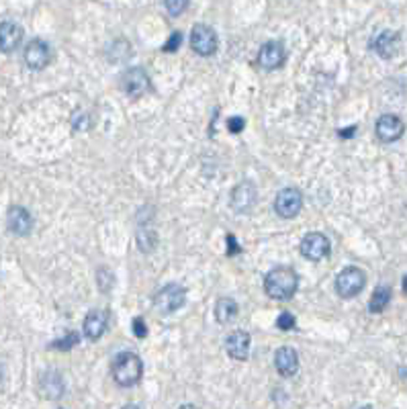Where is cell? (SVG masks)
Listing matches in <instances>:
<instances>
[{"label": "cell", "mask_w": 407, "mask_h": 409, "mask_svg": "<svg viewBox=\"0 0 407 409\" xmlns=\"http://www.w3.org/2000/svg\"><path fill=\"white\" fill-rule=\"evenodd\" d=\"M297 287H299V279H297L295 270H291L287 266L272 268L264 279V290L268 293V297H272L276 301L291 299L297 293Z\"/></svg>", "instance_id": "cell-1"}, {"label": "cell", "mask_w": 407, "mask_h": 409, "mask_svg": "<svg viewBox=\"0 0 407 409\" xmlns=\"http://www.w3.org/2000/svg\"><path fill=\"white\" fill-rule=\"evenodd\" d=\"M144 375V362L133 352H123L113 364V379L121 387H133Z\"/></svg>", "instance_id": "cell-2"}, {"label": "cell", "mask_w": 407, "mask_h": 409, "mask_svg": "<svg viewBox=\"0 0 407 409\" xmlns=\"http://www.w3.org/2000/svg\"><path fill=\"white\" fill-rule=\"evenodd\" d=\"M364 285H366V274H364L360 268H356V266L344 268V270L338 274V279H335V290H338V295L344 297V299L356 297L360 290L364 289Z\"/></svg>", "instance_id": "cell-3"}, {"label": "cell", "mask_w": 407, "mask_h": 409, "mask_svg": "<svg viewBox=\"0 0 407 409\" xmlns=\"http://www.w3.org/2000/svg\"><path fill=\"white\" fill-rule=\"evenodd\" d=\"M185 297H187V290L180 285H166L164 289H160L154 297V307L158 309V313L166 315V313H174L176 309L182 307L185 303Z\"/></svg>", "instance_id": "cell-4"}, {"label": "cell", "mask_w": 407, "mask_h": 409, "mask_svg": "<svg viewBox=\"0 0 407 409\" xmlns=\"http://www.w3.org/2000/svg\"><path fill=\"white\" fill-rule=\"evenodd\" d=\"M191 48L203 58L213 55L217 51V33L209 25H194L191 33Z\"/></svg>", "instance_id": "cell-5"}, {"label": "cell", "mask_w": 407, "mask_h": 409, "mask_svg": "<svg viewBox=\"0 0 407 409\" xmlns=\"http://www.w3.org/2000/svg\"><path fill=\"white\" fill-rule=\"evenodd\" d=\"M301 209H303V194L293 187L283 189L274 199V211L285 219L297 217L301 213Z\"/></svg>", "instance_id": "cell-6"}, {"label": "cell", "mask_w": 407, "mask_h": 409, "mask_svg": "<svg viewBox=\"0 0 407 409\" xmlns=\"http://www.w3.org/2000/svg\"><path fill=\"white\" fill-rule=\"evenodd\" d=\"M121 88L129 97H144L145 93L149 90V76L145 74L144 68H129L121 76Z\"/></svg>", "instance_id": "cell-7"}, {"label": "cell", "mask_w": 407, "mask_h": 409, "mask_svg": "<svg viewBox=\"0 0 407 409\" xmlns=\"http://www.w3.org/2000/svg\"><path fill=\"white\" fill-rule=\"evenodd\" d=\"M256 201H258V193H256V187L250 180L240 182L232 191V199H229V203H232L236 213H250L254 209Z\"/></svg>", "instance_id": "cell-8"}, {"label": "cell", "mask_w": 407, "mask_h": 409, "mask_svg": "<svg viewBox=\"0 0 407 409\" xmlns=\"http://www.w3.org/2000/svg\"><path fill=\"white\" fill-rule=\"evenodd\" d=\"M301 254L313 262L321 260V258L330 256V240L319 232H312L301 240Z\"/></svg>", "instance_id": "cell-9"}, {"label": "cell", "mask_w": 407, "mask_h": 409, "mask_svg": "<svg viewBox=\"0 0 407 409\" xmlns=\"http://www.w3.org/2000/svg\"><path fill=\"white\" fill-rule=\"evenodd\" d=\"M51 62V51H49V46L41 39H33L27 43L25 48V64L27 68L31 70H44L48 68V64Z\"/></svg>", "instance_id": "cell-10"}, {"label": "cell", "mask_w": 407, "mask_h": 409, "mask_svg": "<svg viewBox=\"0 0 407 409\" xmlns=\"http://www.w3.org/2000/svg\"><path fill=\"white\" fill-rule=\"evenodd\" d=\"M285 46L281 41H268L258 51V64L264 70H279L285 64Z\"/></svg>", "instance_id": "cell-11"}, {"label": "cell", "mask_w": 407, "mask_h": 409, "mask_svg": "<svg viewBox=\"0 0 407 409\" xmlns=\"http://www.w3.org/2000/svg\"><path fill=\"white\" fill-rule=\"evenodd\" d=\"M403 131H406L403 121L399 119V117H395V115H383L377 121V138L381 142H385V144L397 142L403 135Z\"/></svg>", "instance_id": "cell-12"}, {"label": "cell", "mask_w": 407, "mask_h": 409, "mask_svg": "<svg viewBox=\"0 0 407 409\" xmlns=\"http://www.w3.org/2000/svg\"><path fill=\"white\" fill-rule=\"evenodd\" d=\"M8 232L15 236H29L33 229V217L25 207H11L6 215Z\"/></svg>", "instance_id": "cell-13"}, {"label": "cell", "mask_w": 407, "mask_h": 409, "mask_svg": "<svg viewBox=\"0 0 407 409\" xmlns=\"http://www.w3.org/2000/svg\"><path fill=\"white\" fill-rule=\"evenodd\" d=\"M250 334L243 330H236L225 337V352L236 361H248L250 354Z\"/></svg>", "instance_id": "cell-14"}, {"label": "cell", "mask_w": 407, "mask_h": 409, "mask_svg": "<svg viewBox=\"0 0 407 409\" xmlns=\"http://www.w3.org/2000/svg\"><path fill=\"white\" fill-rule=\"evenodd\" d=\"M109 326V311L107 309H93L84 317V336L88 340H100Z\"/></svg>", "instance_id": "cell-15"}, {"label": "cell", "mask_w": 407, "mask_h": 409, "mask_svg": "<svg viewBox=\"0 0 407 409\" xmlns=\"http://www.w3.org/2000/svg\"><path fill=\"white\" fill-rule=\"evenodd\" d=\"M21 41H23V29H21V25L13 23V21L0 23V51L13 53L15 49L21 46Z\"/></svg>", "instance_id": "cell-16"}, {"label": "cell", "mask_w": 407, "mask_h": 409, "mask_svg": "<svg viewBox=\"0 0 407 409\" xmlns=\"http://www.w3.org/2000/svg\"><path fill=\"white\" fill-rule=\"evenodd\" d=\"M399 43H401L399 33H395V31H383V33H379L373 39V49H375V53H379L385 60H391L393 55H397Z\"/></svg>", "instance_id": "cell-17"}, {"label": "cell", "mask_w": 407, "mask_h": 409, "mask_svg": "<svg viewBox=\"0 0 407 409\" xmlns=\"http://www.w3.org/2000/svg\"><path fill=\"white\" fill-rule=\"evenodd\" d=\"M274 366L283 377H293L299 370V356L293 348L283 346L274 352Z\"/></svg>", "instance_id": "cell-18"}, {"label": "cell", "mask_w": 407, "mask_h": 409, "mask_svg": "<svg viewBox=\"0 0 407 409\" xmlns=\"http://www.w3.org/2000/svg\"><path fill=\"white\" fill-rule=\"evenodd\" d=\"M238 311H240L238 303L234 299H229V297H223V299H219L215 303V319L221 326L232 323L238 317Z\"/></svg>", "instance_id": "cell-19"}, {"label": "cell", "mask_w": 407, "mask_h": 409, "mask_svg": "<svg viewBox=\"0 0 407 409\" xmlns=\"http://www.w3.org/2000/svg\"><path fill=\"white\" fill-rule=\"evenodd\" d=\"M41 393L48 399H60L64 395V381L60 373H46L41 379Z\"/></svg>", "instance_id": "cell-20"}, {"label": "cell", "mask_w": 407, "mask_h": 409, "mask_svg": "<svg viewBox=\"0 0 407 409\" xmlns=\"http://www.w3.org/2000/svg\"><path fill=\"white\" fill-rule=\"evenodd\" d=\"M391 301V289L389 287H377L371 301H368V309L373 313H381Z\"/></svg>", "instance_id": "cell-21"}, {"label": "cell", "mask_w": 407, "mask_h": 409, "mask_svg": "<svg viewBox=\"0 0 407 409\" xmlns=\"http://www.w3.org/2000/svg\"><path fill=\"white\" fill-rule=\"evenodd\" d=\"M138 243H140V250L142 252H152L154 246H156L154 232H149L147 227H140V232H138Z\"/></svg>", "instance_id": "cell-22"}, {"label": "cell", "mask_w": 407, "mask_h": 409, "mask_svg": "<svg viewBox=\"0 0 407 409\" xmlns=\"http://www.w3.org/2000/svg\"><path fill=\"white\" fill-rule=\"evenodd\" d=\"M164 8L170 13V17H178V15H182L189 8V2L187 0H166Z\"/></svg>", "instance_id": "cell-23"}, {"label": "cell", "mask_w": 407, "mask_h": 409, "mask_svg": "<svg viewBox=\"0 0 407 409\" xmlns=\"http://www.w3.org/2000/svg\"><path fill=\"white\" fill-rule=\"evenodd\" d=\"M76 342H78V334H70V336L62 337V340H55V342L51 344V348H58V350H70L72 346H76Z\"/></svg>", "instance_id": "cell-24"}, {"label": "cell", "mask_w": 407, "mask_h": 409, "mask_svg": "<svg viewBox=\"0 0 407 409\" xmlns=\"http://www.w3.org/2000/svg\"><path fill=\"white\" fill-rule=\"evenodd\" d=\"M276 326H279L281 330H285V332L293 330V328H295V317H293V313L288 311L281 313L279 319H276Z\"/></svg>", "instance_id": "cell-25"}, {"label": "cell", "mask_w": 407, "mask_h": 409, "mask_svg": "<svg viewBox=\"0 0 407 409\" xmlns=\"http://www.w3.org/2000/svg\"><path fill=\"white\" fill-rule=\"evenodd\" d=\"M180 43H182V33H180V31H176V33H172V37H170L166 43H164V48L162 49L172 53V51H176V49L180 48Z\"/></svg>", "instance_id": "cell-26"}, {"label": "cell", "mask_w": 407, "mask_h": 409, "mask_svg": "<svg viewBox=\"0 0 407 409\" xmlns=\"http://www.w3.org/2000/svg\"><path fill=\"white\" fill-rule=\"evenodd\" d=\"M131 330H133V334L138 337H145L147 336V328H145L144 319L142 317H135L133 319V323H131Z\"/></svg>", "instance_id": "cell-27"}, {"label": "cell", "mask_w": 407, "mask_h": 409, "mask_svg": "<svg viewBox=\"0 0 407 409\" xmlns=\"http://www.w3.org/2000/svg\"><path fill=\"white\" fill-rule=\"evenodd\" d=\"M243 125H246V121L241 119V117H232V119L227 121V127H229L232 133H240L241 129H243Z\"/></svg>", "instance_id": "cell-28"}, {"label": "cell", "mask_w": 407, "mask_h": 409, "mask_svg": "<svg viewBox=\"0 0 407 409\" xmlns=\"http://www.w3.org/2000/svg\"><path fill=\"white\" fill-rule=\"evenodd\" d=\"M227 241H229V252H227V254H238L240 248L236 246V238H234V236H227Z\"/></svg>", "instance_id": "cell-29"}, {"label": "cell", "mask_w": 407, "mask_h": 409, "mask_svg": "<svg viewBox=\"0 0 407 409\" xmlns=\"http://www.w3.org/2000/svg\"><path fill=\"white\" fill-rule=\"evenodd\" d=\"M180 409H196V408H194V405H191V403H187V405H182Z\"/></svg>", "instance_id": "cell-30"}, {"label": "cell", "mask_w": 407, "mask_h": 409, "mask_svg": "<svg viewBox=\"0 0 407 409\" xmlns=\"http://www.w3.org/2000/svg\"><path fill=\"white\" fill-rule=\"evenodd\" d=\"M403 290H406V295H407V276L403 279Z\"/></svg>", "instance_id": "cell-31"}, {"label": "cell", "mask_w": 407, "mask_h": 409, "mask_svg": "<svg viewBox=\"0 0 407 409\" xmlns=\"http://www.w3.org/2000/svg\"><path fill=\"white\" fill-rule=\"evenodd\" d=\"M123 409H140V408H138V405H125Z\"/></svg>", "instance_id": "cell-32"}, {"label": "cell", "mask_w": 407, "mask_h": 409, "mask_svg": "<svg viewBox=\"0 0 407 409\" xmlns=\"http://www.w3.org/2000/svg\"><path fill=\"white\" fill-rule=\"evenodd\" d=\"M359 409H373L371 405H364V408H359Z\"/></svg>", "instance_id": "cell-33"}]
</instances>
